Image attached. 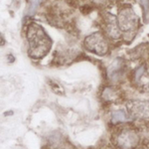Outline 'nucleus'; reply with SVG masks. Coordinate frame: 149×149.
Here are the masks:
<instances>
[{"mask_svg": "<svg viewBox=\"0 0 149 149\" xmlns=\"http://www.w3.org/2000/svg\"><path fill=\"white\" fill-rule=\"evenodd\" d=\"M86 49L97 55H104L107 51V44L103 37L98 33L88 36L85 41Z\"/></svg>", "mask_w": 149, "mask_h": 149, "instance_id": "f03ea898", "label": "nucleus"}, {"mask_svg": "<svg viewBox=\"0 0 149 149\" xmlns=\"http://www.w3.org/2000/svg\"><path fill=\"white\" fill-rule=\"evenodd\" d=\"M132 112L137 116H146L149 114V107L143 102H134L132 104Z\"/></svg>", "mask_w": 149, "mask_h": 149, "instance_id": "423d86ee", "label": "nucleus"}, {"mask_svg": "<svg viewBox=\"0 0 149 149\" xmlns=\"http://www.w3.org/2000/svg\"><path fill=\"white\" fill-rule=\"evenodd\" d=\"M123 63L120 59H116L115 61L110 65L109 69V74L112 80H117L121 77L123 73Z\"/></svg>", "mask_w": 149, "mask_h": 149, "instance_id": "39448f33", "label": "nucleus"}, {"mask_svg": "<svg viewBox=\"0 0 149 149\" xmlns=\"http://www.w3.org/2000/svg\"><path fill=\"white\" fill-rule=\"evenodd\" d=\"M128 119L127 113L124 111L123 109H119V110H115L112 112L111 115V121L113 123H117V122H122V121H126Z\"/></svg>", "mask_w": 149, "mask_h": 149, "instance_id": "0eeeda50", "label": "nucleus"}, {"mask_svg": "<svg viewBox=\"0 0 149 149\" xmlns=\"http://www.w3.org/2000/svg\"><path fill=\"white\" fill-rule=\"evenodd\" d=\"M41 1H42V0H28L29 4H28L27 11H26L27 15H32V14L34 13Z\"/></svg>", "mask_w": 149, "mask_h": 149, "instance_id": "6e6552de", "label": "nucleus"}, {"mask_svg": "<svg viewBox=\"0 0 149 149\" xmlns=\"http://www.w3.org/2000/svg\"><path fill=\"white\" fill-rule=\"evenodd\" d=\"M143 72H144V69L141 67V68H139L137 69V71H136V73H135V78L136 79H139L141 76H142V74H143Z\"/></svg>", "mask_w": 149, "mask_h": 149, "instance_id": "9d476101", "label": "nucleus"}, {"mask_svg": "<svg viewBox=\"0 0 149 149\" xmlns=\"http://www.w3.org/2000/svg\"><path fill=\"white\" fill-rule=\"evenodd\" d=\"M29 53L33 58H41L46 55L51 47V40L48 37L45 31L39 25L33 24L28 30Z\"/></svg>", "mask_w": 149, "mask_h": 149, "instance_id": "f257e3e1", "label": "nucleus"}, {"mask_svg": "<svg viewBox=\"0 0 149 149\" xmlns=\"http://www.w3.org/2000/svg\"><path fill=\"white\" fill-rule=\"evenodd\" d=\"M118 27L122 31H131L137 25V16L130 8H124L118 15Z\"/></svg>", "mask_w": 149, "mask_h": 149, "instance_id": "7ed1b4c3", "label": "nucleus"}, {"mask_svg": "<svg viewBox=\"0 0 149 149\" xmlns=\"http://www.w3.org/2000/svg\"><path fill=\"white\" fill-rule=\"evenodd\" d=\"M139 142V137L133 130L122 131L116 138V143L121 149H132L136 147Z\"/></svg>", "mask_w": 149, "mask_h": 149, "instance_id": "20e7f679", "label": "nucleus"}, {"mask_svg": "<svg viewBox=\"0 0 149 149\" xmlns=\"http://www.w3.org/2000/svg\"><path fill=\"white\" fill-rule=\"evenodd\" d=\"M137 1H138V3L142 6L145 21H148L149 20V0H137Z\"/></svg>", "mask_w": 149, "mask_h": 149, "instance_id": "1a4fd4ad", "label": "nucleus"}]
</instances>
